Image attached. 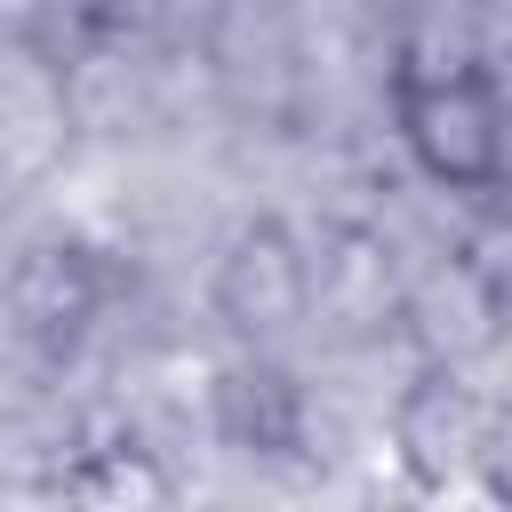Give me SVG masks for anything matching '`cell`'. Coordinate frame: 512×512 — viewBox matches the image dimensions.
Returning a JSON list of instances; mask_svg holds the SVG:
<instances>
[{
	"mask_svg": "<svg viewBox=\"0 0 512 512\" xmlns=\"http://www.w3.org/2000/svg\"><path fill=\"white\" fill-rule=\"evenodd\" d=\"M392 120L408 160L440 192H496L504 176V96L488 64L456 72H392Z\"/></svg>",
	"mask_w": 512,
	"mask_h": 512,
	"instance_id": "1",
	"label": "cell"
},
{
	"mask_svg": "<svg viewBox=\"0 0 512 512\" xmlns=\"http://www.w3.org/2000/svg\"><path fill=\"white\" fill-rule=\"evenodd\" d=\"M216 320L240 336V344H272L288 336L296 320H312V248L280 224V216H248L224 256H216Z\"/></svg>",
	"mask_w": 512,
	"mask_h": 512,
	"instance_id": "2",
	"label": "cell"
},
{
	"mask_svg": "<svg viewBox=\"0 0 512 512\" xmlns=\"http://www.w3.org/2000/svg\"><path fill=\"white\" fill-rule=\"evenodd\" d=\"M112 304V272H104V248L72 240V232H48L16 256L8 272V320L24 344L40 352H72Z\"/></svg>",
	"mask_w": 512,
	"mask_h": 512,
	"instance_id": "3",
	"label": "cell"
},
{
	"mask_svg": "<svg viewBox=\"0 0 512 512\" xmlns=\"http://www.w3.org/2000/svg\"><path fill=\"white\" fill-rule=\"evenodd\" d=\"M392 448H400L408 480H424V488L464 480V472L488 456V408H480V392H472L448 360L424 368V376L392 400Z\"/></svg>",
	"mask_w": 512,
	"mask_h": 512,
	"instance_id": "4",
	"label": "cell"
},
{
	"mask_svg": "<svg viewBox=\"0 0 512 512\" xmlns=\"http://www.w3.org/2000/svg\"><path fill=\"white\" fill-rule=\"evenodd\" d=\"M304 424H312V408H304V384L280 368V360H232L224 376H216V432L240 448V456H296L304 448Z\"/></svg>",
	"mask_w": 512,
	"mask_h": 512,
	"instance_id": "5",
	"label": "cell"
},
{
	"mask_svg": "<svg viewBox=\"0 0 512 512\" xmlns=\"http://www.w3.org/2000/svg\"><path fill=\"white\" fill-rule=\"evenodd\" d=\"M312 312H328L352 336L392 328V312H400V264H392V248L376 232H336L312 256Z\"/></svg>",
	"mask_w": 512,
	"mask_h": 512,
	"instance_id": "6",
	"label": "cell"
},
{
	"mask_svg": "<svg viewBox=\"0 0 512 512\" xmlns=\"http://www.w3.org/2000/svg\"><path fill=\"white\" fill-rule=\"evenodd\" d=\"M72 144V96L56 64H0V168L40 176Z\"/></svg>",
	"mask_w": 512,
	"mask_h": 512,
	"instance_id": "7",
	"label": "cell"
},
{
	"mask_svg": "<svg viewBox=\"0 0 512 512\" xmlns=\"http://www.w3.org/2000/svg\"><path fill=\"white\" fill-rule=\"evenodd\" d=\"M160 496H168V480H160L152 448H136V440H96L64 472L72 512H160Z\"/></svg>",
	"mask_w": 512,
	"mask_h": 512,
	"instance_id": "8",
	"label": "cell"
}]
</instances>
